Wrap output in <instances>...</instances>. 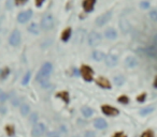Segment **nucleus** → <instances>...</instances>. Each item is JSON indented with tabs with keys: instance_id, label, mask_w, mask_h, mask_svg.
Instances as JSON below:
<instances>
[{
	"instance_id": "9b49d317",
	"label": "nucleus",
	"mask_w": 157,
	"mask_h": 137,
	"mask_svg": "<svg viewBox=\"0 0 157 137\" xmlns=\"http://www.w3.org/2000/svg\"><path fill=\"white\" fill-rule=\"evenodd\" d=\"M96 83L99 87H101L103 89H111V83L109 81V79L104 78V77H99L98 79L96 80Z\"/></svg>"
},
{
	"instance_id": "7c9ffc66",
	"label": "nucleus",
	"mask_w": 157,
	"mask_h": 137,
	"mask_svg": "<svg viewBox=\"0 0 157 137\" xmlns=\"http://www.w3.org/2000/svg\"><path fill=\"white\" fill-rule=\"evenodd\" d=\"M140 7H141L142 9H148V8H150V2H148V1H142V2L140 3Z\"/></svg>"
},
{
	"instance_id": "423d86ee",
	"label": "nucleus",
	"mask_w": 157,
	"mask_h": 137,
	"mask_svg": "<svg viewBox=\"0 0 157 137\" xmlns=\"http://www.w3.org/2000/svg\"><path fill=\"white\" fill-rule=\"evenodd\" d=\"M81 74L83 76V78L86 81H92L93 80V75H94V71L93 69L88 66H83L81 68Z\"/></svg>"
},
{
	"instance_id": "b1692460",
	"label": "nucleus",
	"mask_w": 157,
	"mask_h": 137,
	"mask_svg": "<svg viewBox=\"0 0 157 137\" xmlns=\"http://www.w3.org/2000/svg\"><path fill=\"white\" fill-rule=\"evenodd\" d=\"M120 25H121V28L123 32H127V31L129 30V25H128V23H127L126 19H122Z\"/></svg>"
},
{
	"instance_id": "39448f33",
	"label": "nucleus",
	"mask_w": 157,
	"mask_h": 137,
	"mask_svg": "<svg viewBox=\"0 0 157 137\" xmlns=\"http://www.w3.org/2000/svg\"><path fill=\"white\" fill-rule=\"evenodd\" d=\"M21 41H22V34L18 29H14L12 31V33L10 34L9 38V43L12 46H17V45L21 44Z\"/></svg>"
},
{
	"instance_id": "58836bf2",
	"label": "nucleus",
	"mask_w": 157,
	"mask_h": 137,
	"mask_svg": "<svg viewBox=\"0 0 157 137\" xmlns=\"http://www.w3.org/2000/svg\"><path fill=\"white\" fill-rule=\"evenodd\" d=\"M30 120H31V121H35V122H36V120H37V115H36V114L31 116V118H30Z\"/></svg>"
},
{
	"instance_id": "ddd939ff",
	"label": "nucleus",
	"mask_w": 157,
	"mask_h": 137,
	"mask_svg": "<svg viewBox=\"0 0 157 137\" xmlns=\"http://www.w3.org/2000/svg\"><path fill=\"white\" fill-rule=\"evenodd\" d=\"M104 36H106V38L109 39V40H115L117 38V32L114 28H108V29L106 30Z\"/></svg>"
},
{
	"instance_id": "a878e982",
	"label": "nucleus",
	"mask_w": 157,
	"mask_h": 137,
	"mask_svg": "<svg viewBox=\"0 0 157 137\" xmlns=\"http://www.w3.org/2000/svg\"><path fill=\"white\" fill-rule=\"evenodd\" d=\"M114 83H115L116 86H122L125 83V78L123 76H115L114 77Z\"/></svg>"
},
{
	"instance_id": "cd10ccee",
	"label": "nucleus",
	"mask_w": 157,
	"mask_h": 137,
	"mask_svg": "<svg viewBox=\"0 0 157 137\" xmlns=\"http://www.w3.org/2000/svg\"><path fill=\"white\" fill-rule=\"evenodd\" d=\"M117 101L122 103V104H128V102H129V99L126 97V95H122V97H118V100Z\"/></svg>"
},
{
	"instance_id": "20e7f679",
	"label": "nucleus",
	"mask_w": 157,
	"mask_h": 137,
	"mask_svg": "<svg viewBox=\"0 0 157 137\" xmlns=\"http://www.w3.org/2000/svg\"><path fill=\"white\" fill-rule=\"evenodd\" d=\"M111 17H112V12H111V11H108V12H106V13L99 15L98 17L96 18L95 23H96V25L98 27H102L104 26L107 23H109V21L111 19Z\"/></svg>"
},
{
	"instance_id": "393cba45",
	"label": "nucleus",
	"mask_w": 157,
	"mask_h": 137,
	"mask_svg": "<svg viewBox=\"0 0 157 137\" xmlns=\"http://www.w3.org/2000/svg\"><path fill=\"white\" fill-rule=\"evenodd\" d=\"M30 77H31V72L28 71L27 73H26V75L24 76V78H23L22 84L24 85V86H26V85L29 84V80H30Z\"/></svg>"
},
{
	"instance_id": "4be33fe9",
	"label": "nucleus",
	"mask_w": 157,
	"mask_h": 137,
	"mask_svg": "<svg viewBox=\"0 0 157 137\" xmlns=\"http://www.w3.org/2000/svg\"><path fill=\"white\" fill-rule=\"evenodd\" d=\"M29 111H30V107L29 105L27 104H23L22 106H21V114L22 116H27L29 114Z\"/></svg>"
},
{
	"instance_id": "2eb2a0df",
	"label": "nucleus",
	"mask_w": 157,
	"mask_h": 137,
	"mask_svg": "<svg viewBox=\"0 0 157 137\" xmlns=\"http://www.w3.org/2000/svg\"><path fill=\"white\" fill-rule=\"evenodd\" d=\"M125 64H126V66H128V68H135V66H138V60H137L135 57L129 56V57L126 58Z\"/></svg>"
},
{
	"instance_id": "aec40b11",
	"label": "nucleus",
	"mask_w": 157,
	"mask_h": 137,
	"mask_svg": "<svg viewBox=\"0 0 157 137\" xmlns=\"http://www.w3.org/2000/svg\"><path fill=\"white\" fill-rule=\"evenodd\" d=\"M27 29H28V31H29L30 33H32V34H39V32H40V29L38 28V25L35 24V23L30 24V25L28 26Z\"/></svg>"
},
{
	"instance_id": "1a4fd4ad",
	"label": "nucleus",
	"mask_w": 157,
	"mask_h": 137,
	"mask_svg": "<svg viewBox=\"0 0 157 137\" xmlns=\"http://www.w3.org/2000/svg\"><path fill=\"white\" fill-rule=\"evenodd\" d=\"M104 62H106V64L108 66H115L117 64V62H118V59L115 55H113V54H109L106 56L104 58Z\"/></svg>"
},
{
	"instance_id": "6ab92c4d",
	"label": "nucleus",
	"mask_w": 157,
	"mask_h": 137,
	"mask_svg": "<svg viewBox=\"0 0 157 137\" xmlns=\"http://www.w3.org/2000/svg\"><path fill=\"white\" fill-rule=\"evenodd\" d=\"M70 36H71V28H66L65 30L63 31V33H61V40L63 42H68V40L70 39Z\"/></svg>"
},
{
	"instance_id": "c756f323",
	"label": "nucleus",
	"mask_w": 157,
	"mask_h": 137,
	"mask_svg": "<svg viewBox=\"0 0 157 137\" xmlns=\"http://www.w3.org/2000/svg\"><path fill=\"white\" fill-rule=\"evenodd\" d=\"M5 130H7L8 135H10V136L14 134V128H13V126H10V125H9V126H7V128H5Z\"/></svg>"
},
{
	"instance_id": "4c0bfd02",
	"label": "nucleus",
	"mask_w": 157,
	"mask_h": 137,
	"mask_svg": "<svg viewBox=\"0 0 157 137\" xmlns=\"http://www.w3.org/2000/svg\"><path fill=\"white\" fill-rule=\"evenodd\" d=\"M36 2H37V3H36V5H37V7H40V5H42V3H43V2H44V1H43V0H37Z\"/></svg>"
},
{
	"instance_id": "412c9836",
	"label": "nucleus",
	"mask_w": 157,
	"mask_h": 137,
	"mask_svg": "<svg viewBox=\"0 0 157 137\" xmlns=\"http://www.w3.org/2000/svg\"><path fill=\"white\" fill-rule=\"evenodd\" d=\"M56 97H59V99H61V100H63L65 103H69V94H68V92H66V91L58 92L56 94Z\"/></svg>"
},
{
	"instance_id": "f257e3e1",
	"label": "nucleus",
	"mask_w": 157,
	"mask_h": 137,
	"mask_svg": "<svg viewBox=\"0 0 157 137\" xmlns=\"http://www.w3.org/2000/svg\"><path fill=\"white\" fill-rule=\"evenodd\" d=\"M52 70H53L52 63H51V62H45L44 64L42 66V68H41L38 76H37V79L39 80L40 83L43 81V80H49V76L51 75Z\"/></svg>"
},
{
	"instance_id": "bb28decb",
	"label": "nucleus",
	"mask_w": 157,
	"mask_h": 137,
	"mask_svg": "<svg viewBox=\"0 0 157 137\" xmlns=\"http://www.w3.org/2000/svg\"><path fill=\"white\" fill-rule=\"evenodd\" d=\"M150 17H151L152 21L157 22V9H154L150 12Z\"/></svg>"
},
{
	"instance_id": "f8f14e48",
	"label": "nucleus",
	"mask_w": 157,
	"mask_h": 137,
	"mask_svg": "<svg viewBox=\"0 0 157 137\" xmlns=\"http://www.w3.org/2000/svg\"><path fill=\"white\" fill-rule=\"evenodd\" d=\"M94 126L96 128H98V130H104V128H107L108 126V123H107V121L102 118H97V119H95L94 121Z\"/></svg>"
},
{
	"instance_id": "f03ea898",
	"label": "nucleus",
	"mask_w": 157,
	"mask_h": 137,
	"mask_svg": "<svg viewBox=\"0 0 157 137\" xmlns=\"http://www.w3.org/2000/svg\"><path fill=\"white\" fill-rule=\"evenodd\" d=\"M53 27H54V18H53V16L51 14L45 15L44 17L42 18V21H41V28L43 30L47 31L51 30Z\"/></svg>"
},
{
	"instance_id": "c9c22d12",
	"label": "nucleus",
	"mask_w": 157,
	"mask_h": 137,
	"mask_svg": "<svg viewBox=\"0 0 157 137\" xmlns=\"http://www.w3.org/2000/svg\"><path fill=\"white\" fill-rule=\"evenodd\" d=\"M26 2H27L26 0H16V1H15V3H16L17 5H24V3H26Z\"/></svg>"
},
{
	"instance_id": "e433bc0d",
	"label": "nucleus",
	"mask_w": 157,
	"mask_h": 137,
	"mask_svg": "<svg viewBox=\"0 0 157 137\" xmlns=\"http://www.w3.org/2000/svg\"><path fill=\"white\" fill-rule=\"evenodd\" d=\"M144 99H145V94H142V95H139V97H138V101H139V102H143Z\"/></svg>"
},
{
	"instance_id": "5701e85b",
	"label": "nucleus",
	"mask_w": 157,
	"mask_h": 137,
	"mask_svg": "<svg viewBox=\"0 0 157 137\" xmlns=\"http://www.w3.org/2000/svg\"><path fill=\"white\" fill-rule=\"evenodd\" d=\"M154 111V107L153 106H148V107H145V108H142L141 111H140V114L142 116H146L148 114H151Z\"/></svg>"
},
{
	"instance_id": "ea45409f",
	"label": "nucleus",
	"mask_w": 157,
	"mask_h": 137,
	"mask_svg": "<svg viewBox=\"0 0 157 137\" xmlns=\"http://www.w3.org/2000/svg\"><path fill=\"white\" fill-rule=\"evenodd\" d=\"M153 42H154V45H155V46H157V34L154 36V40H153Z\"/></svg>"
},
{
	"instance_id": "c85d7f7f",
	"label": "nucleus",
	"mask_w": 157,
	"mask_h": 137,
	"mask_svg": "<svg viewBox=\"0 0 157 137\" xmlns=\"http://www.w3.org/2000/svg\"><path fill=\"white\" fill-rule=\"evenodd\" d=\"M9 74H10V70H9V69H5L3 71L0 72V76H1V78H2V79H3V78H5V77L9 75Z\"/></svg>"
},
{
	"instance_id": "72a5a7b5",
	"label": "nucleus",
	"mask_w": 157,
	"mask_h": 137,
	"mask_svg": "<svg viewBox=\"0 0 157 137\" xmlns=\"http://www.w3.org/2000/svg\"><path fill=\"white\" fill-rule=\"evenodd\" d=\"M49 137H60V136H59L58 133L55 132V131H54V132H51V133H49Z\"/></svg>"
},
{
	"instance_id": "37998d69",
	"label": "nucleus",
	"mask_w": 157,
	"mask_h": 137,
	"mask_svg": "<svg viewBox=\"0 0 157 137\" xmlns=\"http://www.w3.org/2000/svg\"><path fill=\"white\" fill-rule=\"evenodd\" d=\"M73 137H80V136H73Z\"/></svg>"
},
{
	"instance_id": "2f4dec72",
	"label": "nucleus",
	"mask_w": 157,
	"mask_h": 137,
	"mask_svg": "<svg viewBox=\"0 0 157 137\" xmlns=\"http://www.w3.org/2000/svg\"><path fill=\"white\" fill-rule=\"evenodd\" d=\"M141 137H154L152 131H145V132L141 135Z\"/></svg>"
},
{
	"instance_id": "a19ab883",
	"label": "nucleus",
	"mask_w": 157,
	"mask_h": 137,
	"mask_svg": "<svg viewBox=\"0 0 157 137\" xmlns=\"http://www.w3.org/2000/svg\"><path fill=\"white\" fill-rule=\"evenodd\" d=\"M154 87L157 88V76H156V78H155V80H154Z\"/></svg>"
},
{
	"instance_id": "79ce46f5",
	"label": "nucleus",
	"mask_w": 157,
	"mask_h": 137,
	"mask_svg": "<svg viewBox=\"0 0 157 137\" xmlns=\"http://www.w3.org/2000/svg\"><path fill=\"white\" fill-rule=\"evenodd\" d=\"M3 94H5V93L2 92V90H1V89H0V99H1V97H2V95H3Z\"/></svg>"
},
{
	"instance_id": "a211bd4d",
	"label": "nucleus",
	"mask_w": 157,
	"mask_h": 137,
	"mask_svg": "<svg viewBox=\"0 0 157 137\" xmlns=\"http://www.w3.org/2000/svg\"><path fill=\"white\" fill-rule=\"evenodd\" d=\"M144 53L148 55V57H157V48L156 46H151L144 49Z\"/></svg>"
},
{
	"instance_id": "0eeeda50",
	"label": "nucleus",
	"mask_w": 157,
	"mask_h": 137,
	"mask_svg": "<svg viewBox=\"0 0 157 137\" xmlns=\"http://www.w3.org/2000/svg\"><path fill=\"white\" fill-rule=\"evenodd\" d=\"M32 16V11L31 10H27V11H24V12H21L18 14L17 16V22L19 24H25L27 23Z\"/></svg>"
},
{
	"instance_id": "6e6552de",
	"label": "nucleus",
	"mask_w": 157,
	"mask_h": 137,
	"mask_svg": "<svg viewBox=\"0 0 157 137\" xmlns=\"http://www.w3.org/2000/svg\"><path fill=\"white\" fill-rule=\"evenodd\" d=\"M45 132V125L42 122L41 123H37L33 128H32V136L33 137H40L41 135H43V133Z\"/></svg>"
},
{
	"instance_id": "7ed1b4c3",
	"label": "nucleus",
	"mask_w": 157,
	"mask_h": 137,
	"mask_svg": "<svg viewBox=\"0 0 157 137\" xmlns=\"http://www.w3.org/2000/svg\"><path fill=\"white\" fill-rule=\"evenodd\" d=\"M102 41V36L97 31H92L88 34V44L90 46H98Z\"/></svg>"
},
{
	"instance_id": "473e14b6",
	"label": "nucleus",
	"mask_w": 157,
	"mask_h": 137,
	"mask_svg": "<svg viewBox=\"0 0 157 137\" xmlns=\"http://www.w3.org/2000/svg\"><path fill=\"white\" fill-rule=\"evenodd\" d=\"M84 137H96V134L93 131H87L84 134Z\"/></svg>"
},
{
	"instance_id": "c03bdc74",
	"label": "nucleus",
	"mask_w": 157,
	"mask_h": 137,
	"mask_svg": "<svg viewBox=\"0 0 157 137\" xmlns=\"http://www.w3.org/2000/svg\"><path fill=\"white\" fill-rule=\"evenodd\" d=\"M0 72H1V71H0Z\"/></svg>"
},
{
	"instance_id": "4468645a",
	"label": "nucleus",
	"mask_w": 157,
	"mask_h": 137,
	"mask_svg": "<svg viewBox=\"0 0 157 137\" xmlns=\"http://www.w3.org/2000/svg\"><path fill=\"white\" fill-rule=\"evenodd\" d=\"M95 3H96L95 0H85L83 1V8L86 12H92L95 7Z\"/></svg>"
},
{
	"instance_id": "9d476101",
	"label": "nucleus",
	"mask_w": 157,
	"mask_h": 137,
	"mask_svg": "<svg viewBox=\"0 0 157 137\" xmlns=\"http://www.w3.org/2000/svg\"><path fill=\"white\" fill-rule=\"evenodd\" d=\"M101 111H102V113L104 114V115H107V116L118 115V111H117L116 108L109 106V105H103V106L101 107Z\"/></svg>"
},
{
	"instance_id": "dca6fc26",
	"label": "nucleus",
	"mask_w": 157,
	"mask_h": 137,
	"mask_svg": "<svg viewBox=\"0 0 157 137\" xmlns=\"http://www.w3.org/2000/svg\"><path fill=\"white\" fill-rule=\"evenodd\" d=\"M92 57H93V59L94 60H96V61H102L103 59L106 58V56H104V54L102 53V52H99V50H95V52H93V55H92Z\"/></svg>"
},
{
	"instance_id": "f704fd0d",
	"label": "nucleus",
	"mask_w": 157,
	"mask_h": 137,
	"mask_svg": "<svg viewBox=\"0 0 157 137\" xmlns=\"http://www.w3.org/2000/svg\"><path fill=\"white\" fill-rule=\"evenodd\" d=\"M113 137H127L124 134V133H122V132H118V133H116V134H114V136Z\"/></svg>"
},
{
	"instance_id": "f3484780",
	"label": "nucleus",
	"mask_w": 157,
	"mask_h": 137,
	"mask_svg": "<svg viewBox=\"0 0 157 137\" xmlns=\"http://www.w3.org/2000/svg\"><path fill=\"white\" fill-rule=\"evenodd\" d=\"M81 113H82V115L84 116V117H86V118H90V117L93 116L94 111H93V109H92L90 107H88V106H83L81 108Z\"/></svg>"
}]
</instances>
